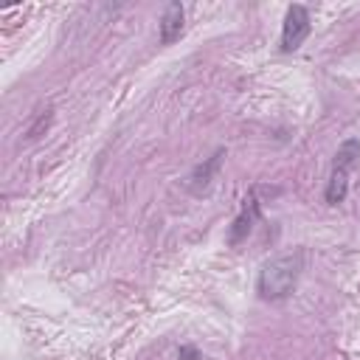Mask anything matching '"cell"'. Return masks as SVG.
<instances>
[{
    "label": "cell",
    "mask_w": 360,
    "mask_h": 360,
    "mask_svg": "<svg viewBox=\"0 0 360 360\" xmlns=\"http://www.w3.org/2000/svg\"><path fill=\"white\" fill-rule=\"evenodd\" d=\"M183 20H186V8L183 3H169L160 14V22H158V39L160 45H172L174 39H180L183 34Z\"/></svg>",
    "instance_id": "cell-5"
},
{
    "label": "cell",
    "mask_w": 360,
    "mask_h": 360,
    "mask_svg": "<svg viewBox=\"0 0 360 360\" xmlns=\"http://www.w3.org/2000/svg\"><path fill=\"white\" fill-rule=\"evenodd\" d=\"M357 158H360V141L357 138H346L338 146L335 160H332V172H329L326 194H323L329 205H338V202L346 200V194H349V172H352Z\"/></svg>",
    "instance_id": "cell-2"
},
{
    "label": "cell",
    "mask_w": 360,
    "mask_h": 360,
    "mask_svg": "<svg viewBox=\"0 0 360 360\" xmlns=\"http://www.w3.org/2000/svg\"><path fill=\"white\" fill-rule=\"evenodd\" d=\"M304 270V250H287L267 259L256 278V292L262 301H284L292 295Z\"/></svg>",
    "instance_id": "cell-1"
},
{
    "label": "cell",
    "mask_w": 360,
    "mask_h": 360,
    "mask_svg": "<svg viewBox=\"0 0 360 360\" xmlns=\"http://www.w3.org/2000/svg\"><path fill=\"white\" fill-rule=\"evenodd\" d=\"M259 214H262V202H259V197H256V191H250L248 197H245V202H242V208H239V214L233 217V222L228 225V245L231 248H239L245 239H248V233L253 231V225H256V219H259Z\"/></svg>",
    "instance_id": "cell-4"
},
{
    "label": "cell",
    "mask_w": 360,
    "mask_h": 360,
    "mask_svg": "<svg viewBox=\"0 0 360 360\" xmlns=\"http://www.w3.org/2000/svg\"><path fill=\"white\" fill-rule=\"evenodd\" d=\"M180 357H183V360H197V349H191V346H180Z\"/></svg>",
    "instance_id": "cell-7"
},
{
    "label": "cell",
    "mask_w": 360,
    "mask_h": 360,
    "mask_svg": "<svg viewBox=\"0 0 360 360\" xmlns=\"http://www.w3.org/2000/svg\"><path fill=\"white\" fill-rule=\"evenodd\" d=\"M309 28H312V20H309L307 6L292 3L284 14V25H281V51L284 53L298 51L304 45V39L309 37Z\"/></svg>",
    "instance_id": "cell-3"
},
{
    "label": "cell",
    "mask_w": 360,
    "mask_h": 360,
    "mask_svg": "<svg viewBox=\"0 0 360 360\" xmlns=\"http://www.w3.org/2000/svg\"><path fill=\"white\" fill-rule=\"evenodd\" d=\"M222 158H225V152L217 149L205 163H197L194 172H191L188 180H186V188H188L191 194H205L208 186H211V180H214V174H217V169H219V163H222Z\"/></svg>",
    "instance_id": "cell-6"
}]
</instances>
